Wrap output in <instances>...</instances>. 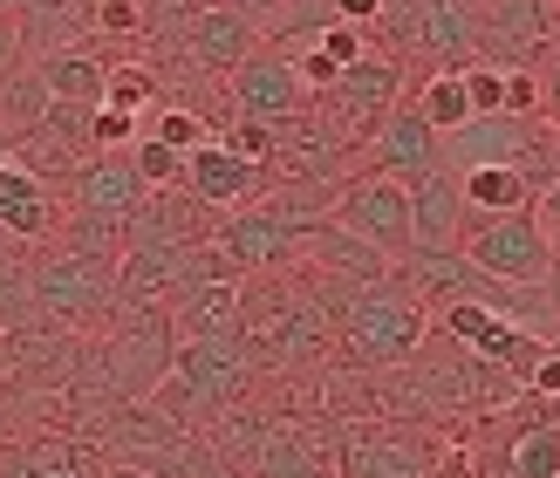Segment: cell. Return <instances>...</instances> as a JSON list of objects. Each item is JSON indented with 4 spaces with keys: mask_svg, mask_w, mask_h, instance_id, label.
<instances>
[{
    "mask_svg": "<svg viewBox=\"0 0 560 478\" xmlns=\"http://www.w3.org/2000/svg\"><path fill=\"white\" fill-rule=\"evenodd\" d=\"M417 342H424V301H417L397 273L349 288V301H342V349L355 362L389 370V362L417 355Z\"/></svg>",
    "mask_w": 560,
    "mask_h": 478,
    "instance_id": "obj_1",
    "label": "cell"
},
{
    "mask_svg": "<svg viewBox=\"0 0 560 478\" xmlns=\"http://www.w3.org/2000/svg\"><path fill=\"white\" fill-rule=\"evenodd\" d=\"M124 301V253H55L35 267V307L48 322L90 328Z\"/></svg>",
    "mask_w": 560,
    "mask_h": 478,
    "instance_id": "obj_2",
    "label": "cell"
},
{
    "mask_svg": "<svg viewBox=\"0 0 560 478\" xmlns=\"http://www.w3.org/2000/svg\"><path fill=\"white\" fill-rule=\"evenodd\" d=\"M458 253L486 280H499V288H534V280H547V267H553V233L540 226L534 212H506V219L465 212Z\"/></svg>",
    "mask_w": 560,
    "mask_h": 478,
    "instance_id": "obj_3",
    "label": "cell"
},
{
    "mask_svg": "<svg viewBox=\"0 0 560 478\" xmlns=\"http://www.w3.org/2000/svg\"><path fill=\"white\" fill-rule=\"evenodd\" d=\"M328 226L376 246V253H410V185L383 178V172L342 178L335 185V206H328Z\"/></svg>",
    "mask_w": 560,
    "mask_h": 478,
    "instance_id": "obj_4",
    "label": "cell"
},
{
    "mask_svg": "<svg viewBox=\"0 0 560 478\" xmlns=\"http://www.w3.org/2000/svg\"><path fill=\"white\" fill-rule=\"evenodd\" d=\"M226 82H233V90H226L233 96V117H254V124H301L307 109H315V90L301 82V69H294L288 48L246 55Z\"/></svg>",
    "mask_w": 560,
    "mask_h": 478,
    "instance_id": "obj_5",
    "label": "cell"
},
{
    "mask_svg": "<svg viewBox=\"0 0 560 478\" xmlns=\"http://www.w3.org/2000/svg\"><path fill=\"white\" fill-rule=\"evenodd\" d=\"M397 103H404V62H397V55H376V48H370L355 69L335 75V90L322 96V117L342 124L349 137H362V144H370L376 124H383Z\"/></svg>",
    "mask_w": 560,
    "mask_h": 478,
    "instance_id": "obj_6",
    "label": "cell"
},
{
    "mask_svg": "<svg viewBox=\"0 0 560 478\" xmlns=\"http://www.w3.org/2000/svg\"><path fill=\"white\" fill-rule=\"evenodd\" d=\"M172 376H178V389L191 404H233L246 383H254V349L240 342V328H226V335H191V342H178V355H172Z\"/></svg>",
    "mask_w": 560,
    "mask_h": 478,
    "instance_id": "obj_7",
    "label": "cell"
},
{
    "mask_svg": "<svg viewBox=\"0 0 560 478\" xmlns=\"http://www.w3.org/2000/svg\"><path fill=\"white\" fill-rule=\"evenodd\" d=\"M370 158H376L383 178L417 185V178L444 172V137H438L424 117H417V103H397V109L376 124V137H370Z\"/></svg>",
    "mask_w": 560,
    "mask_h": 478,
    "instance_id": "obj_8",
    "label": "cell"
},
{
    "mask_svg": "<svg viewBox=\"0 0 560 478\" xmlns=\"http://www.w3.org/2000/svg\"><path fill=\"white\" fill-rule=\"evenodd\" d=\"M307 240V226H294L280 206H260V212H233L226 219V233H219V253H226V267L233 273H267L280 267L288 253Z\"/></svg>",
    "mask_w": 560,
    "mask_h": 478,
    "instance_id": "obj_9",
    "label": "cell"
},
{
    "mask_svg": "<svg viewBox=\"0 0 560 478\" xmlns=\"http://www.w3.org/2000/svg\"><path fill=\"white\" fill-rule=\"evenodd\" d=\"M185 199L191 206H206V212H233V206H246V199H254V191L267 185V172H260V164H246V158H233L226 144H219V137H212V144H199V151H191L185 158Z\"/></svg>",
    "mask_w": 560,
    "mask_h": 478,
    "instance_id": "obj_10",
    "label": "cell"
},
{
    "mask_svg": "<svg viewBox=\"0 0 560 478\" xmlns=\"http://www.w3.org/2000/svg\"><path fill=\"white\" fill-rule=\"evenodd\" d=\"M178 48H185V62H191V69H206V75H233V69L246 62V55H260V27L206 0V8L185 21Z\"/></svg>",
    "mask_w": 560,
    "mask_h": 478,
    "instance_id": "obj_11",
    "label": "cell"
},
{
    "mask_svg": "<svg viewBox=\"0 0 560 478\" xmlns=\"http://www.w3.org/2000/svg\"><path fill=\"white\" fill-rule=\"evenodd\" d=\"M540 144V124L526 117H471L465 130L444 137V172H479V164H520Z\"/></svg>",
    "mask_w": 560,
    "mask_h": 478,
    "instance_id": "obj_12",
    "label": "cell"
},
{
    "mask_svg": "<svg viewBox=\"0 0 560 478\" xmlns=\"http://www.w3.org/2000/svg\"><path fill=\"white\" fill-rule=\"evenodd\" d=\"M0 233L8 240H48L55 233V199H48V178L27 172V164H0Z\"/></svg>",
    "mask_w": 560,
    "mask_h": 478,
    "instance_id": "obj_13",
    "label": "cell"
},
{
    "mask_svg": "<svg viewBox=\"0 0 560 478\" xmlns=\"http://www.w3.org/2000/svg\"><path fill=\"white\" fill-rule=\"evenodd\" d=\"M465 233V199L452 172H431L410 185V246H458Z\"/></svg>",
    "mask_w": 560,
    "mask_h": 478,
    "instance_id": "obj_14",
    "label": "cell"
},
{
    "mask_svg": "<svg viewBox=\"0 0 560 478\" xmlns=\"http://www.w3.org/2000/svg\"><path fill=\"white\" fill-rule=\"evenodd\" d=\"M465 212L479 219H506V212H534V185H526L520 164H479V172H452Z\"/></svg>",
    "mask_w": 560,
    "mask_h": 478,
    "instance_id": "obj_15",
    "label": "cell"
},
{
    "mask_svg": "<svg viewBox=\"0 0 560 478\" xmlns=\"http://www.w3.org/2000/svg\"><path fill=\"white\" fill-rule=\"evenodd\" d=\"M35 82L48 90V103L96 109L103 103V82H109V62H96V55H82V48H55V55L35 62Z\"/></svg>",
    "mask_w": 560,
    "mask_h": 478,
    "instance_id": "obj_16",
    "label": "cell"
},
{
    "mask_svg": "<svg viewBox=\"0 0 560 478\" xmlns=\"http://www.w3.org/2000/svg\"><path fill=\"white\" fill-rule=\"evenodd\" d=\"M172 328H178V342L240 328V280H191L178 294V307H172Z\"/></svg>",
    "mask_w": 560,
    "mask_h": 478,
    "instance_id": "obj_17",
    "label": "cell"
},
{
    "mask_svg": "<svg viewBox=\"0 0 560 478\" xmlns=\"http://www.w3.org/2000/svg\"><path fill=\"white\" fill-rule=\"evenodd\" d=\"M506 478H560V417H534L506 444Z\"/></svg>",
    "mask_w": 560,
    "mask_h": 478,
    "instance_id": "obj_18",
    "label": "cell"
},
{
    "mask_svg": "<svg viewBox=\"0 0 560 478\" xmlns=\"http://www.w3.org/2000/svg\"><path fill=\"white\" fill-rule=\"evenodd\" d=\"M410 103H417V117H424L438 137H452V130H465V124H471V96H465V75H458V69L424 75V90H417Z\"/></svg>",
    "mask_w": 560,
    "mask_h": 478,
    "instance_id": "obj_19",
    "label": "cell"
},
{
    "mask_svg": "<svg viewBox=\"0 0 560 478\" xmlns=\"http://www.w3.org/2000/svg\"><path fill=\"white\" fill-rule=\"evenodd\" d=\"M144 137H158L164 151L191 158L199 144H212V124H206V109H191V103H164V109H151V117H144Z\"/></svg>",
    "mask_w": 560,
    "mask_h": 478,
    "instance_id": "obj_20",
    "label": "cell"
},
{
    "mask_svg": "<svg viewBox=\"0 0 560 478\" xmlns=\"http://www.w3.org/2000/svg\"><path fill=\"white\" fill-rule=\"evenodd\" d=\"M158 69H144V62H109V82H103V103L109 109H124V117H137L144 124L151 109H158Z\"/></svg>",
    "mask_w": 560,
    "mask_h": 478,
    "instance_id": "obj_21",
    "label": "cell"
},
{
    "mask_svg": "<svg viewBox=\"0 0 560 478\" xmlns=\"http://www.w3.org/2000/svg\"><path fill=\"white\" fill-rule=\"evenodd\" d=\"M349 478H424V458L389 444V438H362L349 452Z\"/></svg>",
    "mask_w": 560,
    "mask_h": 478,
    "instance_id": "obj_22",
    "label": "cell"
},
{
    "mask_svg": "<svg viewBox=\"0 0 560 478\" xmlns=\"http://www.w3.org/2000/svg\"><path fill=\"white\" fill-rule=\"evenodd\" d=\"M130 164H137V178H144V191H172V185L185 178V158L164 151L158 137H137V144H130Z\"/></svg>",
    "mask_w": 560,
    "mask_h": 478,
    "instance_id": "obj_23",
    "label": "cell"
},
{
    "mask_svg": "<svg viewBox=\"0 0 560 478\" xmlns=\"http://www.w3.org/2000/svg\"><path fill=\"white\" fill-rule=\"evenodd\" d=\"M458 75H465L471 117H506V69H492V62H471V69H458Z\"/></svg>",
    "mask_w": 560,
    "mask_h": 478,
    "instance_id": "obj_24",
    "label": "cell"
},
{
    "mask_svg": "<svg viewBox=\"0 0 560 478\" xmlns=\"http://www.w3.org/2000/svg\"><path fill=\"white\" fill-rule=\"evenodd\" d=\"M90 27L109 42H137L144 35V0H90Z\"/></svg>",
    "mask_w": 560,
    "mask_h": 478,
    "instance_id": "obj_25",
    "label": "cell"
},
{
    "mask_svg": "<svg viewBox=\"0 0 560 478\" xmlns=\"http://www.w3.org/2000/svg\"><path fill=\"white\" fill-rule=\"evenodd\" d=\"M315 55H322V62H328L335 75H342V69H355L362 55H370V35H362V27H342V21H328L322 35H315Z\"/></svg>",
    "mask_w": 560,
    "mask_h": 478,
    "instance_id": "obj_26",
    "label": "cell"
},
{
    "mask_svg": "<svg viewBox=\"0 0 560 478\" xmlns=\"http://www.w3.org/2000/svg\"><path fill=\"white\" fill-rule=\"evenodd\" d=\"M137 137H144V124L124 117V109H109V103H96V109H90V151H96V158H103V151L137 144Z\"/></svg>",
    "mask_w": 560,
    "mask_h": 478,
    "instance_id": "obj_27",
    "label": "cell"
},
{
    "mask_svg": "<svg viewBox=\"0 0 560 478\" xmlns=\"http://www.w3.org/2000/svg\"><path fill=\"white\" fill-rule=\"evenodd\" d=\"M506 117H540V75L534 69H506Z\"/></svg>",
    "mask_w": 560,
    "mask_h": 478,
    "instance_id": "obj_28",
    "label": "cell"
},
{
    "mask_svg": "<svg viewBox=\"0 0 560 478\" xmlns=\"http://www.w3.org/2000/svg\"><path fill=\"white\" fill-rule=\"evenodd\" d=\"M328 8H335V21H342V27H362V35L383 21V0H328Z\"/></svg>",
    "mask_w": 560,
    "mask_h": 478,
    "instance_id": "obj_29",
    "label": "cell"
},
{
    "mask_svg": "<svg viewBox=\"0 0 560 478\" xmlns=\"http://www.w3.org/2000/svg\"><path fill=\"white\" fill-rule=\"evenodd\" d=\"M21 55H27V27L21 21H0V82L21 69Z\"/></svg>",
    "mask_w": 560,
    "mask_h": 478,
    "instance_id": "obj_30",
    "label": "cell"
},
{
    "mask_svg": "<svg viewBox=\"0 0 560 478\" xmlns=\"http://www.w3.org/2000/svg\"><path fill=\"white\" fill-rule=\"evenodd\" d=\"M212 8H226V14L254 21V27H280V0H212Z\"/></svg>",
    "mask_w": 560,
    "mask_h": 478,
    "instance_id": "obj_31",
    "label": "cell"
},
{
    "mask_svg": "<svg viewBox=\"0 0 560 478\" xmlns=\"http://www.w3.org/2000/svg\"><path fill=\"white\" fill-rule=\"evenodd\" d=\"M540 109L560 124V48H553V62H547V75H540Z\"/></svg>",
    "mask_w": 560,
    "mask_h": 478,
    "instance_id": "obj_32",
    "label": "cell"
},
{
    "mask_svg": "<svg viewBox=\"0 0 560 478\" xmlns=\"http://www.w3.org/2000/svg\"><path fill=\"white\" fill-rule=\"evenodd\" d=\"M0 164H14V130L0 124Z\"/></svg>",
    "mask_w": 560,
    "mask_h": 478,
    "instance_id": "obj_33",
    "label": "cell"
},
{
    "mask_svg": "<svg viewBox=\"0 0 560 478\" xmlns=\"http://www.w3.org/2000/svg\"><path fill=\"white\" fill-rule=\"evenodd\" d=\"M103 478H144V471H130V465H124V471H103Z\"/></svg>",
    "mask_w": 560,
    "mask_h": 478,
    "instance_id": "obj_34",
    "label": "cell"
},
{
    "mask_svg": "<svg viewBox=\"0 0 560 478\" xmlns=\"http://www.w3.org/2000/svg\"><path fill=\"white\" fill-rule=\"evenodd\" d=\"M0 21H14V8H8V0H0Z\"/></svg>",
    "mask_w": 560,
    "mask_h": 478,
    "instance_id": "obj_35",
    "label": "cell"
},
{
    "mask_svg": "<svg viewBox=\"0 0 560 478\" xmlns=\"http://www.w3.org/2000/svg\"><path fill=\"white\" fill-rule=\"evenodd\" d=\"M0 362H8V349H0Z\"/></svg>",
    "mask_w": 560,
    "mask_h": 478,
    "instance_id": "obj_36",
    "label": "cell"
}]
</instances>
